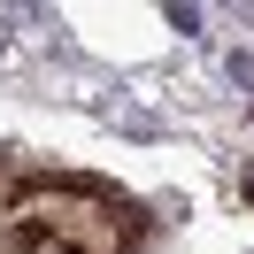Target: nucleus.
Instances as JSON below:
<instances>
[{"label":"nucleus","instance_id":"obj_4","mask_svg":"<svg viewBox=\"0 0 254 254\" xmlns=\"http://www.w3.org/2000/svg\"><path fill=\"white\" fill-rule=\"evenodd\" d=\"M239 192H247V200H254V162H247V177H239Z\"/></svg>","mask_w":254,"mask_h":254},{"label":"nucleus","instance_id":"obj_2","mask_svg":"<svg viewBox=\"0 0 254 254\" xmlns=\"http://www.w3.org/2000/svg\"><path fill=\"white\" fill-rule=\"evenodd\" d=\"M0 254H31V239H23V231H8V223H0Z\"/></svg>","mask_w":254,"mask_h":254},{"label":"nucleus","instance_id":"obj_1","mask_svg":"<svg viewBox=\"0 0 254 254\" xmlns=\"http://www.w3.org/2000/svg\"><path fill=\"white\" fill-rule=\"evenodd\" d=\"M8 231L69 247V254H124L139 239V216H131V200H116L93 177H54V185H23L16 192Z\"/></svg>","mask_w":254,"mask_h":254},{"label":"nucleus","instance_id":"obj_3","mask_svg":"<svg viewBox=\"0 0 254 254\" xmlns=\"http://www.w3.org/2000/svg\"><path fill=\"white\" fill-rule=\"evenodd\" d=\"M8 177H16V154H8V146H0V185H8Z\"/></svg>","mask_w":254,"mask_h":254}]
</instances>
